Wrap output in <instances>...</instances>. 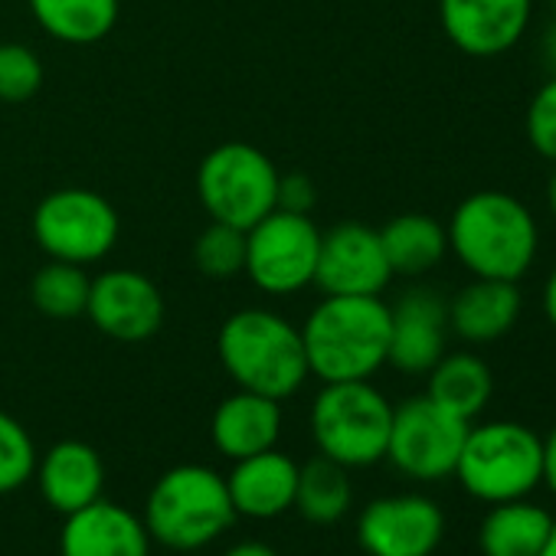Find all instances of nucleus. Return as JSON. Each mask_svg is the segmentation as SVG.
Here are the masks:
<instances>
[{
  "label": "nucleus",
  "instance_id": "f704fd0d",
  "mask_svg": "<svg viewBox=\"0 0 556 556\" xmlns=\"http://www.w3.org/2000/svg\"><path fill=\"white\" fill-rule=\"evenodd\" d=\"M546 63H549V70L556 73V24H553L549 34H546Z\"/></svg>",
  "mask_w": 556,
  "mask_h": 556
},
{
  "label": "nucleus",
  "instance_id": "bb28decb",
  "mask_svg": "<svg viewBox=\"0 0 556 556\" xmlns=\"http://www.w3.org/2000/svg\"><path fill=\"white\" fill-rule=\"evenodd\" d=\"M193 262L210 278H229V275L242 271L245 268V232L213 219L193 245Z\"/></svg>",
  "mask_w": 556,
  "mask_h": 556
},
{
  "label": "nucleus",
  "instance_id": "423d86ee",
  "mask_svg": "<svg viewBox=\"0 0 556 556\" xmlns=\"http://www.w3.org/2000/svg\"><path fill=\"white\" fill-rule=\"evenodd\" d=\"M390 426L393 406L370 380L325 383L312 406L318 452L344 468H367L387 458Z\"/></svg>",
  "mask_w": 556,
  "mask_h": 556
},
{
  "label": "nucleus",
  "instance_id": "2f4dec72",
  "mask_svg": "<svg viewBox=\"0 0 556 556\" xmlns=\"http://www.w3.org/2000/svg\"><path fill=\"white\" fill-rule=\"evenodd\" d=\"M540 445H543V475H540V481L556 494V426L549 429L546 439H540Z\"/></svg>",
  "mask_w": 556,
  "mask_h": 556
},
{
  "label": "nucleus",
  "instance_id": "412c9836",
  "mask_svg": "<svg viewBox=\"0 0 556 556\" xmlns=\"http://www.w3.org/2000/svg\"><path fill=\"white\" fill-rule=\"evenodd\" d=\"M553 517L546 507L530 504L527 497L501 501L481 520L478 546L484 556H536L553 533Z\"/></svg>",
  "mask_w": 556,
  "mask_h": 556
},
{
  "label": "nucleus",
  "instance_id": "a211bd4d",
  "mask_svg": "<svg viewBox=\"0 0 556 556\" xmlns=\"http://www.w3.org/2000/svg\"><path fill=\"white\" fill-rule=\"evenodd\" d=\"M34 475H37L43 501L63 517L99 501L105 488L102 455L79 439L56 442L43 458H37Z\"/></svg>",
  "mask_w": 556,
  "mask_h": 556
},
{
  "label": "nucleus",
  "instance_id": "9b49d317",
  "mask_svg": "<svg viewBox=\"0 0 556 556\" xmlns=\"http://www.w3.org/2000/svg\"><path fill=\"white\" fill-rule=\"evenodd\" d=\"M442 533V507L422 494L377 497L357 520V540L370 556H432Z\"/></svg>",
  "mask_w": 556,
  "mask_h": 556
},
{
  "label": "nucleus",
  "instance_id": "6ab92c4d",
  "mask_svg": "<svg viewBox=\"0 0 556 556\" xmlns=\"http://www.w3.org/2000/svg\"><path fill=\"white\" fill-rule=\"evenodd\" d=\"M520 308L517 282L475 278L448 302V331L465 344H494L517 325Z\"/></svg>",
  "mask_w": 556,
  "mask_h": 556
},
{
  "label": "nucleus",
  "instance_id": "cd10ccee",
  "mask_svg": "<svg viewBox=\"0 0 556 556\" xmlns=\"http://www.w3.org/2000/svg\"><path fill=\"white\" fill-rule=\"evenodd\" d=\"M37 471V445L30 432L0 409V494H14Z\"/></svg>",
  "mask_w": 556,
  "mask_h": 556
},
{
  "label": "nucleus",
  "instance_id": "c9c22d12",
  "mask_svg": "<svg viewBox=\"0 0 556 556\" xmlns=\"http://www.w3.org/2000/svg\"><path fill=\"white\" fill-rule=\"evenodd\" d=\"M546 206L556 219V164H553V174H549V184H546Z\"/></svg>",
  "mask_w": 556,
  "mask_h": 556
},
{
  "label": "nucleus",
  "instance_id": "20e7f679",
  "mask_svg": "<svg viewBox=\"0 0 556 556\" xmlns=\"http://www.w3.org/2000/svg\"><path fill=\"white\" fill-rule=\"evenodd\" d=\"M236 517L226 478L206 465H177L164 471L144 501V527L151 540L180 553L219 540Z\"/></svg>",
  "mask_w": 556,
  "mask_h": 556
},
{
  "label": "nucleus",
  "instance_id": "c756f323",
  "mask_svg": "<svg viewBox=\"0 0 556 556\" xmlns=\"http://www.w3.org/2000/svg\"><path fill=\"white\" fill-rule=\"evenodd\" d=\"M527 141L530 148L543 157L556 164V73L533 92L530 105H527Z\"/></svg>",
  "mask_w": 556,
  "mask_h": 556
},
{
  "label": "nucleus",
  "instance_id": "473e14b6",
  "mask_svg": "<svg viewBox=\"0 0 556 556\" xmlns=\"http://www.w3.org/2000/svg\"><path fill=\"white\" fill-rule=\"evenodd\" d=\"M543 315H546V321L556 331V265L549 268L546 282H543Z\"/></svg>",
  "mask_w": 556,
  "mask_h": 556
},
{
  "label": "nucleus",
  "instance_id": "f3484780",
  "mask_svg": "<svg viewBox=\"0 0 556 556\" xmlns=\"http://www.w3.org/2000/svg\"><path fill=\"white\" fill-rule=\"evenodd\" d=\"M229 497L236 514L252 520H271L282 517L289 507H295V488H299V465L282 452H258L249 458H239L226 478Z\"/></svg>",
  "mask_w": 556,
  "mask_h": 556
},
{
  "label": "nucleus",
  "instance_id": "7c9ffc66",
  "mask_svg": "<svg viewBox=\"0 0 556 556\" xmlns=\"http://www.w3.org/2000/svg\"><path fill=\"white\" fill-rule=\"evenodd\" d=\"M312 206H315V187L305 174L278 177V210L308 213Z\"/></svg>",
  "mask_w": 556,
  "mask_h": 556
},
{
  "label": "nucleus",
  "instance_id": "b1692460",
  "mask_svg": "<svg viewBox=\"0 0 556 556\" xmlns=\"http://www.w3.org/2000/svg\"><path fill=\"white\" fill-rule=\"evenodd\" d=\"M37 24L73 47L105 40L118 24V0H30Z\"/></svg>",
  "mask_w": 556,
  "mask_h": 556
},
{
  "label": "nucleus",
  "instance_id": "72a5a7b5",
  "mask_svg": "<svg viewBox=\"0 0 556 556\" xmlns=\"http://www.w3.org/2000/svg\"><path fill=\"white\" fill-rule=\"evenodd\" d=\"M223 556H278V553L271 546H265V543L245 540V543H232Z\"/></svg>",
  "mask_w": 556,
  "mask_h": 556
},
{
  "label": "nucleus",
  "instance_id": "dca6fc26",
  "mask_svg": "<svg viewBox=\"0 0 556 556\" xmlns=\"http://www.w3.org/2000/svg\"><path fill=\"white\" fill-rule=\"evenodd\" d=\"M60 556H151V533L138 514L99 497L66 514Z\"/></svg>",
  "mask_w": 556,
  "mask_h": 556
},
{
  "label": "nucleus",
  "instance_id": "aec40b11",
  "mask_svg": "<svg viewBox=\"0 0 556 556\" xmlns=\"http://www.w3.org/2000/svg\"><path fill=\"white\" fill-rule=\"evenodd\" d=\"M210 432L219 455L239 462L275 448L278 435H282V409H278V400L239 390L216 406Z\"/></svg>",
  "mask_w": 556,
  "mask_h": 556
},
{
  "label": "nucleus",
  "instance_id": "2eb2a0df",
  "mask_svg": "<svg viewBox=\"0 0 556 556\" xmlns=\"http://www.w3.org/2000/svg\"><path fill=\"white\" fill-rule=\"evenodd\" d=\"M448 338V302L432 289H409L390 305V354L400 374H429L442 354Z\"/></svg>",
  "mask_w": 556,
  "mask_h": 556
},
{
  "label": "nucleus",
  "instance_id": "1a4fd4ad",
  "mask_svg": "<svg viewBox=\"0 0 556 556\" xmlns=\"http://www.w3.org/2000/svg\"><path fill=\"white\" fill-rule=\"evenodd\" d=\"M34 236L50 258L76 265L99 262L118 242V213L102 193L66 187L40 200Z\"/></svg>",
  "mask_w": 556,
  "mask_h": 556
},
{
  "label": "nucleus",
  "instance_id": "f03ea898",
  "mask_svg": "<svg viewBox=\"0 0 556 556\" xmlns=\"http://www.w3.org/2000/svg\"><path fill=\"white\" fill-rule=\"evenodd\" d=\"M302 341L318 380H370L390 354V305L380 295H325L308 315Z\"/></svg>",
  "mask_w": 556,
  "mask_h": 556
},
{
  "label": "nucleus",
  "instance_id": "7ed1b4c3",
  "mask_svg": "<svg viewBox=\"0 0 556 556\" xmlns=\"http://www.w3.org/2000/svg\"><path fill=\"white\" fill-rule=\"evenodd\" d=\"M216 351L226 374L239 383V390L278 403L299 393L312 374L302 331L292 321L262 308L229 315L226 325L219 328Z\"/></svg>",
  "mask_w": 556,
  "mask_h": 556
},
{
  "label": "nucleus",
  "instance_id": "c85d7f7f",
  "mask_svg": "<svg viewBox=\"0 0 556 556\" xmlns=\"http://www.w3.org/2000/svg\"><path fill=\"white\" fill-rule=\"evenodd\" d=\"M43 86V63L24 43L0 47V102H27Z\"/></svg>",
  "mask_w": 556,
  "mask_h": 556
},
{
  "label": "nucleus",
  "instance_id": "5701e85b",
  "mask_svg": "<svg viewBox=\"0 0 556 556\" xmlns=\"http://www.w3.org/2000/svg\"><path fill=\"white\" fill-rule=\"evenodd\" d=\"M491 393H494V377L488 364L468 351L442 354V361L429 370L426 396L468 422L491 403Z\"/></svg>",
  "mask_w": 556,
  "mask_h": 556
},
{
  "label": "nucleus",
  "instance_id": "e433bc0d",
  "mask_svg": "<svg viewBox=\"0 0 556 556\" xmlns=\"http://www.w3.org/2000/svg\"><path fill=\"white\" fill-rule=\"evenodd\" d=\"M536 556H556V523H553V533H549V540L543 543V549Z\"/></svg>",
  "mask_w": 556,
  "mask_h": 556
},
{
  "label": "nucleus",
  "instance_id": "4c0bfd02",
  "mask_svg": "<svg viewBox=\"0 0 556 556\" xmlns=\"http://www.w3.org/2000/svg\"><path fill=\"white\" fill-rule=\"evenodd\" d=\"M553 11H556V0H553Z\"/></svg>",
  "mask_w": 556,
  "mask_h": 556
},
{
  "label": "nucleus",
  "instance_id": "9d476101",
  "mask_svg": "<svg viewBox=\"0 0 556 556\" xmlns=\"http://www.w3.org/2000/svg\"><path fill=\"white\" fill-rule=\"evenodd\" d=\"M468 419L448 413L429 396H413L393 409L387 458L416 481H439L455 475Z\"/></svg>",
  "mask_w": 556,
  "mask_h": 556
},
{
  "label": "nucleus",
  "instance_id": "ddd939ff",
  "mask_svg": "<svg viewBox=\"0 0 556 556\" xmlns=\"http://www.w3.org/2000/svg\"><path fill=\"white\" fill-rule=\"evenodd\" d=\"M86 315L102 334L125 344H138L161 331L164 299L148 275L131 268H109L92 278Z\"/></svg>",
  "mask_w": 556,
  "mask_h": 556
},
{
  "label": "nucleus",
  "instance_id": "393cba45",
  "mask_svg": "<svg viewBox=\"0 0 556 556\" xmlns=\"http://www.w3.org/2000/svg\"><path fill=\"white\" fill-rule=\"evenodd\" d=\"M351 468L331 462L328 455H315L299 465L295 507L308 523H338L351 510Z\"/></svg>",
  "mask_w": 556,
  "mask_h": 556
},
{
  "label": "nucleus",
  "instance_id": "f8f14e48",
  "mask_svg": "<svg viewBox=\"0 0 556 556\" xmlns=\"http://www.w3.org/2000/svg\"><path fill=\"white\" fill-rule=\"evenodd\" d=\"M393 278L380 232L364 223H341L321 232L315 282L325 295H380Z\"/></svg>",
  "mask_w": 556,
  "mask_h": 556
},
{
  "label": "nucleus",
  "instance_id": "4468645a",
  "mask_svg": "<svg viewBox=\"0 0 556 556\" xmlns=\"http://www.w3.org/2000/svg\"><path fill=\"white\" fill-rule=\"evenodd\" d=\"M533 14V0H439V21L465 56L491 60L514 50Z\"/></svg>",
  "mask_w": 556,
  "mask_h": 556
},
{
  "label": "nucleus",
  "instance_id": "39448f33",
  "mask_svg": "<svg viewBox=\"0 0 556 556\" xmlns=\"http://www.w3.org/2000/svg\"><path fill=\"white\" fill-rule=\"evenodd\" d=\"M455 475L462 488L484 504L527 497L543 475L540 435L510 419L468 426Z\"/></svg>",
  "mask_w": 556,
  "mask_h": 556
},
{
  "label": "nucleus",
  "instance_id": "f257e3e1",
  "mask_svg": "<svg viewBox=\"0 0 556 556\" xmlns=\"http://www.w3.org/2000/svg\"><path fill=\"white\" fill-rule=\"evenodd\" d=\"M448 252L475 278L520 282L540 252V226L533 210L507 190L468 193L448 226Z\"/></svg>",
  "mask_w": 556,
  "mask_h": 556
},
{
  "label": "nucleus",
  "instance_id": "a878e982",
  "mask_svg": "<svg viewBox=\"0 0 556 556\" xmlns=\"http://www.w3.org/2000/svg\"><path fill=\"white\" fill-rule=\"evenodd\" d=\"M89 289H92V278L83 271V265L76 262H60L53 258L50 265H43L34 275V286H30V299L34 305L56 321H73L86 312L89 305Z\"/></svg>",
  "mask_w": 556,
  "mask_h": 556
},
{
  "label": "nucleus",
  "instance_id": "4be33fe9",
  "mask_svg": "<svg viewBox=\"0 0 556 556\" xmlns=\"http://www.w3.org/2000/svg\"><path fill=\"white\" fill-rule=\"evenodd\" d=\"M380 242L393 275L419 278L442 265L448 255V232L426 213H403L380 229Z\"/></svg>",
  "mask_w": 556,
  "mask_h": 556
},
{
  "label": "nucleus",
  "instance_id": "6e6552de",
  "mask_svg": "<svg viewBox=\"0 0 556 556\" xmlns=\"http://www.w3.org/2000/svg\"><path fill=\"white\" fill-rule=\"evenodd\" d=\"M321 229L308 213L271 210L245 229V271L268 295H295L315 282Z\"/></svg>",
  "mask_w": 556,
  "mask_h": 556
},
{
  "label": "nucleus",
  "instance_id": "0eeeda50",
  "mask_svg": "<svg viewBox=\"0 0 556 556\" xmlns=\"http://www.w3.org/2000/svg\"><path fill=\"white\" fill-rule=\"evenodd\" d=\"M200 203L210 219L252 229L271 210H278V170L252 144H219L213 148L197 170Z\"/></svg>",
  "mask_w": 556,
  "mask_h": 556
}]
</instances>
